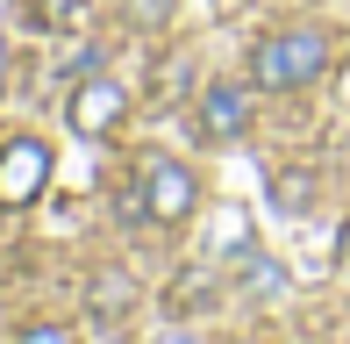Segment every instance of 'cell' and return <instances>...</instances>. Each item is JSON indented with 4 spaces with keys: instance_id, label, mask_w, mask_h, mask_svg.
<instances>
[{
    "instance_id": "1",
    "label": "cell",
    "mask_w": 350,
    "mask_h": 344,
    "mask_svg": "<svg viewBox=\"0 0 350 344\" xmlns=\"http://www.w3.org/2000/svg\"><path fill=\"white\" fill-rule=\"evenodd\" d=\"M322 65H329V36H322V29H279V36L258 43L250 79H258L265 93H293V86H314Z\"/></svg>"
},
{
    "instance_id": "2",
    "label": "cell",
    "mask_w": 350,
    "mask_h": 344,
    "mask_svg": "<svg viewBox=\"0 0 350 344\" xmlns=\"http://www.w3.org/2000/svg\"><path fill=\"white\" fill-rule=\"evenodd\" d=\"M51 180V144L43 136H14L0 144V208H29Z\"/></svg>"
},
{
    "instance_id": "3",
    "label": "cell",
    "mask_w": 350,
    "mask_h": 344,
    "mask_svg": "<svg viewBox=\"0 0 350 344\" xmlns=\"http://www.w3.org/2000/svg\"><path fill=\"white\" fill-rule=\"evenodd\" d=\"M143 201H150L157 223H186V215H193V201H200V180H193L186 165H150V180H143Z\"/></svg>"
},
{
    "instance_id": "4",
    "label": "cell",
    "mask_w": 350,
    "mask_h": 344,
    "mask_svg": "<svg viewBox=\"0 0 350 344\" xmlns=\"http://www.w3.org/2000/svg\"><path fill=\"white\" fill-rule=\"evenodd\" d=\"M122 108H129V93H122L115 79H86V86L72 93V130L79 136H107L122 122Z\"/></svg>"
},
{
    "instance_id": "5",
    "label": "cell",
    "mask_w": 350,
    "mask_h": 344,
    "mask_svg": "<svg viewBox=\"0 0 350 344\" xmlns=\"http://www.w3.org/2000/svg\"><path fill=\"white\" fill-rule=\"evenodd\" d=\"M200 130H208L215 144L243 136L250 130V93L243 86H208V93H200Z\"/></svg>"
},
{
    "instance_id": "6",
    "label": "cell",
    "mask_w": 350,
    "mask_h": 344,
    "mask_svg": "<svg viewBox=\"0 0 350 344\" xmlns=\"http://www.w3.org/2000/svg\"><path fill=\"white\" fill-rule=\"evenodd\" d=\"M86 308H93V323H122V316L136 308V280H129V273H93Z\"/></svg>"
},
{
    "instance_id": "7",
    "label": "cell",
    "mask_w": 350,
    "mask_h": 344,
    "mask_svg": "<svg viewBox=\"0 0 350 344\" xmlns=\"http://www.w3.org/2000/svg\"><path fill=\"white\" fill-rule=\"evenodd\" d=\"M272 201H279L286 215H300L314 201V180H308V172H279V180H272Z\"/></svg>"
},
{
    "instance_id": "8",
    "label": "cell",
    "mask_w": 350,
    "mask_h": 344,
    "mask_svg": "<svg viewBox=\"0 0 350 344\" xmlns=\"http://www.w3.org/2000/svg\"><path fill=\"white\" fill-rule=\"evenodd\" d=\"M208 294H215V280H208V265H193V273H186L179 287L165 294V302H172V316H179V308H193V302H208Z\"/></svg>"
},
{
    "instance_id": "9",
    "label": "cell",
    "mask_w": 350,
    "mask_h": 344,
    "mask_svg": "<svg viewBox=\"0 0 350 344\" xmlns=\"http://www.w3.org/2000/svg\"><path fill=\"white\" fill-rule=\"evenodd\" d=\"M215 244H221V251H250V215H243V208H229V215L215 223Z\"/></svg>"
},
{
    "instance_id": "10",
    "label": "cell",
    "mask_w": 350,
    "mask_h": 344,
    "mask_svg": "<svg viewBox=\"0 0 350 344\" xmlns=\"http://www.w3.org/2000/svg\"><path fill=\"white\" fill-rule=\"evenodd\" d=\"M179 8V0H129V14H136V29H157L165 14Z\"/></svg>"
},
{
    "instance_id": "11",
    "label": "cell",
    "mask_w": 350,
    "mask_h": 344,
    "mask_svg": "<svg viewBox=\"0 0 350 344\" xmlns=\"http://www.w3.org/2000/svg\"><path fill=\"white\" fill-rule=\"evenodd\" d=\"M250 287H258V294H279L286 273H279V265H250Z\"/></svg>"
},
{
    "instance_id": "12",
    "label": "cell",
    "mask_w": 350,
    "mask_h": 344,
    "mask_svg": "<svg viewBox=\"0 0 350 344\" xmlns=\"http://www.w3.org/2000/svg\"><path fill=\"white\" fill-rule=\"evenodd\" d=\"M22 344H72V330H57V323H36V330H22Z\"/></svg>"
},
{
    "instance_id": "13",
    "label": "cell",
    "mask_w": 350,
    "mask_h": 344,
    "mask_svg": "<svg viewBox=\"0 0 350 344\" xmlns=\"http://www.w3.org/2000/svg\"><path fill=\"white\" fill-rule=\"evenodd\" d=\"M43 8H51V22H65V29H79V14H86L79 0H43Z\"/></svg>"
},
{
    "instance_id": "14",
    "label": "cell",
    "mask_w": 350,
    "mask_h": 344,
    "mask_svg": "<svg viewBox=\"0 0 350 344\" xmlns=\"http://www.w3.org/2000/svg\"><path fill=\"white\" fill-rule=\"evenodd\" d=\"M336 258H343V273H350V223L336 230Z\"/></svg>"
},
{
    "instance_id": "15",
    "label": "cell",
    "mask_w": 350,
    "mask_h": 344,
    "mask_svg": "<svg viewBox=\"0 0 350 344\" xmlns=\"http://www.w3.org/2000/svg\"><path fill=\"white\" fill-rule=\"evenodd\" d=\"M179 344H193V337H179Z\"/></svg>"
}]
</instances>
